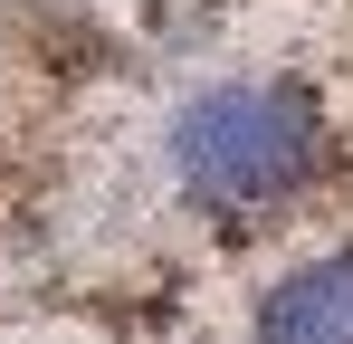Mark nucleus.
I'll list each match as a JSON object with an SVG mask.
<instances>
[{
	"mask_svg": "<svg viewBox=\"0 0 353 344\" xmlns=\"http://www.w3.org/2000/svg\"><path fill=\"white\" fill-rule=\"evenodd\" d=\"M325 106L287 77H230L172 115V182L210 220H268L325 172Z\"/></svg>",
	"mask_w": 353,
	"mask_h": 344,
	"instance_id": "obj_1",
	"label": "nucleus"
},
{
	"mask_svg": "<svg viewBox=\"0 0 353 344\" xmlns=\"http://www.w3.org/2000/svg\"><path fill=\"white\" fill-rule=\"evenodd\" d=\"M248 344H353V249H315L258 296Z\"/></svg>",
	"mask_w": 353,
	"mask_h": 344,
	"instance_id": "obj_2",
	"label": "nucleus"
}]
</instances>
